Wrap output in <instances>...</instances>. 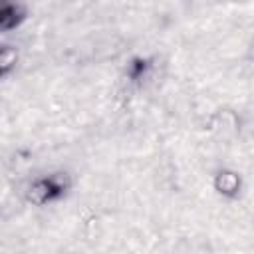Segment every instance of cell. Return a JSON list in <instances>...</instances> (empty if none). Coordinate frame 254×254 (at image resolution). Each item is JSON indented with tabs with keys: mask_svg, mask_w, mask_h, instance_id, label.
I'll return each mask as SVG.
<instances>
[{
	"mask_svg": "<svg viewBox=\"0 0 254 254\" xmlns=\"http://www.w3.org/2000/svg\"><path fill=\"white\" fill-rule=\"evenodd\" d=\"M71 189V179L65 173H50L28 181L24 187V198L34 206H46L62 200Z\"/></svg>",
	"mask_w": 254,
	"mask_h": 254,
	"instance_id": "6da1fadb",
	"label": "cell"
},
{
	"mask_svg": "<svg viewBox=\"0 0 254 254\" xmlns=\"http://www.w3.org/2000/svg\"><path fill=\"white\" fill-rule=\"evenodd\" d=\"M212 189L228 200H234L242 192V177L234 169H218L212 177Z\"/></svg>",
	"mask_w": 254,
	"mask_h": 254,
	"instance_id": "7a4b0ae2",
	"label": "cell"
},
{
	"mask_svg": "<svg viewBox=\"0 0 254 254\" xmlns=\"http://www.w3.org/2000/svg\"><path fill=\"white\" fill-rule=\"evenodd\" d=\"M28 18V8L26 4L20 2H4L0 8V30L2 32H12L24 24Z\"/></svg>",
	"mask_w": 254,
	"mask_h": 254,
	"instance_id": "3957f363",
	"label": "cell"
},
{
	"mask_svg": "<svg viewBox=\"0 0 254 254\" xmlns=\"http://www.w3.org/2000/svg\"><path fill=\"white\" fill-rule=\"evenodd\" d=\"M151 69H153L151 60H147V58H135L127 65V79L133 85H143V81L151 75Z\"/></svg>",
	"mask_w": 254,
	"mask_h": 254,
	"instance_id": "277c9868",
	"label": "cell"
},
{
	"mask_svg": "<svg viewBox=\"0 0 254 254\" xmlns=\"http://www.w3.org/2000/svg\"><path fill=\"white\" fill-rule=\"evenodd\" d=\"M18 64V50L12 44H2L0 48V75L8 77Z\"/></svg>",
	"mask_w": 254,
	"mask_h": 254,
	"instance_id": "5b68a950",
	"label": "cell"
},
{
	"mask_svg": "<svg viewBox=\"0 0 254 254\" xmlns=\"http://www.w3.org/2000/svg\"><path fill=\"white\" fill-rule=\"evenodd\" d=\"M246 58L250 60V62H254V36L250 38V42H248V48H246Z\"/></svg>",
	"mask_w": 254,
	"mask_h": 254,
	"instance_id": "8992f818",
	"label": "cell"
}]
</instances>
